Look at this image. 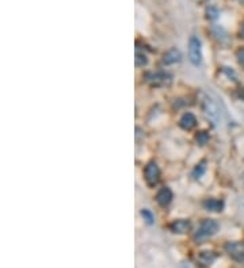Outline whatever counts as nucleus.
I'll return each instance as SVG.
<instances>
[{
	"label": "nucleus",
	"mask_w": 244,
	"mask_h": 268,
	"mask_svg": "<svg viewBox=\"0 0 244 268\" xmlns=\"http://www.w3.org/2000/svg\"><path fill=\"white\" fill-rule=\"evenodd\" d=\"M240 37L244 39V22L242 23V29H240Z\"/></svg>",
	"instance_id": "6ab92c4d"
},
{
	"label": "nucleus",
	"mask_w": 244,
	"mask_h": 268,
	"mask_svg": "<svg viewBox=\"0 0 244 268\" xmlns=\"http://www.w3.org/2000/svg\"><path fill=\"white\" fill-rule=\"evenodd\" d=\"M205 165H206V161H202L201 164H198V165L196 167V169H194V172H193V176H194L196 179L201 178L202 174H203V172H205V169H206Z\"/></svg>",
	"instance_id": "dca6fc26"
},
{
	"label": "nucleus",
	"mask_w": 244,
	"mask_h": 268,
	"mask_svg": "<svg viewBox=\"0 0 244 268\" xmlns=\"http://www.w3.org/2000/svg\"><path fill=\"white\" fill-rule=\"evenodd\" d=\"M202 206L205 207V210L213 211V213H220L224 209V202L221 199H216V198H209V199L203 200Z\"/></svg>",
	"instance_id": "9d476101"
},
{
	"label": "nucleus",
	"mask_w": 244,
	"mask_h": 268,
	"mask_svg": "<svg viewBox=\"0 0 244 268\" xmlns=\"http://www.w3.org/2000/svg\"><path fill=\"white\" fill-rule=\"evenodd\" d=\"M179 126L183 129V130H191L197 126V118L193 113H186L182 115V118L179 119Z\"/></svg>",
	"instance_id": "1a4fd4ad"
},
{
	"label": "nucleus",
	"mask_w": 244,
	"mask_h": 268,
	"mask_svg": "<svg viewBox=\"0 0 244 268\" xmlns=\"http://www.w3.org/2000/svg\"><path fill=\"white\" fill-rule=\"evenodd\" d=\"M196 141L200 144V145H205L207 141H209V133L202 130V132H198L196 136Z\"/></svg>",
	"instance_id": "4468645a"
},
{
	"label": "nucleus",
	"mask_w": 244,
	"mask_h": 268,
	"mask_svg": "<svg viewBox=\"0 0 244 268\" xmlns=\"http://www.w3.org/2000/svg\"><path fill=\"white\" fill-rule=\"evenodd\" d=\"M217 16H218V10L216 8V7L210 5V7L206 10V18L207 19H210V21H214V19H217Z\"/></svg>",
	"instance_id": "f3484780"
},
{
	"label": "nucleus",
	"mask_w": 244,
	"mask_h": 268,
	"mask_svg": "<svg viewBox=\"0 0 244 268\" xmlns=\"http://www.w3.org/2000/svg\"><path fill=\"white\" fill-rule=\"evenodd\" d=\"M156 200L163 207L170 205L171 200H172V191H171L170 187H162L156 194Z\"/></svg>",
	"instance_id": "6e6552de"
},
{
	"label": "nucleus",
	"mask_w": 244,
	"mask_h": 268,
	"mask_svg": "<svg viewBox=\"0 0 244 268\" xmlns=\"http://www.w3.org/2000/svg\"><path fill=\"white\" fill-rule=\"evenodd\" d=\"M214 260H216V255L213 252L203 251V252H201L198 255V262H200V264H202V266H205V267L210 266Z\"/></svg>",
	"instance_id": "f8f14e48"
},
{
	"label": "nucleus",
	"mask_w": 244,
	"mask_h": 268,
	"mask_svg": "<svg viewBox=\"0 0 244 268\" xmlns=\"http://www.w3.org/2000/svg\"><path fill=\"white\" fill-rule=\"evenodd\" d=\"M194 1H197V3H206L209 0H194Z\"/></svg>",
	"instance_id": "aec40b11"
},
{
	"label": "nucleus",
	"mask_w": 244,
	"mask_h": 268,
	"mask_svg": "<svg viewBox=\"0 0 244 268\" xmlns=\"http://www.w3.org/2000/svg\"><path fill=\"white\" fill-rule=\"evenodd\" d=\"M134 63H136V67H144V65H147L148 64V58L147 56L144 54V53L140 52V49L137 47V50H136V58H134Z\"/></svg>",
	"instance_id": "ddd939ff"
},
{
	"label": "nucleus",
	"mask_w": 244,
	"mask_h": 268,
	"mask_svg": "<svg viewBox=\"0 0 244 268\" xmlns=\"http://www.w3.org/2000/svg\"><path fill=\"white\" fill-rule=\"evenodd\" d=\"M189 58L194 65H200L202 61V45L200 38L193 36L189 41Z\"/></svg>",
	"instance_id": "20e7f679"
},
{
	"label": "nucleus",
	"mask_w": 244,
	"mask_h": 268,
	"mask_svg": "<svg viewBox=\"0 0 244 268\" xmlns=\"http://www.w3.org/2000/svg\"><path fill=\"white\" fill-rule=\"evenodd\" d=\"M145 81L148 83L151 87H168L172 81V77H171L170 74L167 72H163V71H158V72H148L144 76Z\"/></svg>",
	"instance_id": "f03ea898"
},
{
	"label": "nucleus",
	"mask_w": 244,
	"mask_h": 268,
	"mask_svg": "<svg viewBox=\"0 0 244 268\" xmlns=\"http://www.w3.org/2000/svg\"><path fill=\"white\" fill-rule=\"evenodd\" d=\"M144 178L149 187H155L160 178V169L155 161H149L144 168Z\"/></svg>",
	"instance_id": "39448f33"
},
{
	"label": "nucleus",
	"mask_w": 244,
	"mask_h": 268,
	"mask_svg": "<svg viewBox=\"0 0 244 268\" xmlns=\"http://www.w3.org/2000/svg\"><path fill=\"white\" fill-rule=\"evenodd\" d=\"M225 251L235 262L244 263V244H242V242H227Z\"/></svg>",
	"instance_id": "423d86ee"
},
{
	"label": "nucleus",
	"mask_w": 244,
	"mask_h": 268,
	"mask_svg": "<svg viewBox=\"0 0 244 268\" xmlns=\"http://www.w3.org/2000/svg\"><path fill=\"white\" fill-rule=\"evenodd\" d=\"M170 230L178 234H185L191 229V224L189 220H175L170 224Z\"/></svg>",
	"instance_id": "0eeeda50"
},
{
	"label": "nucleus",
	"mask_w": 244,
	"mask_h": 268,
	"mask_svg": "<svg viewBox=\"0 0 244 268\" xmlns=\"http://www.w3.org/2000/svg\"><path fill=\"white\" fill-rule=\"evenodd\" d=\"M181 58H182L181 52H179L178 49H175V47H172V49H170V50L163 56L162 63L164 64V65H171V64L179 63V61H181Z\"/></svg>",
	"instance_id": "9b49d317"
},
{
	"label": "nucleus",
	"mask_w": 244,
	"mask_h": 268,
	"mask_svg": "<svg viewBox=\"0 0 244 268\" xmlns=\"http://www.w3.org/2000/svg\"><path fill=\"white\" fill-rule=\"evenodd\" d=\"M140 214H141V217L144 218V221L147 222L148 225H152V224H154L155 217H154V214L151 213V211L147 210V209H143V210L140 211Z\"/></svg>",
	"instance_id": "2eb2a0df"
},
{
	"label": "nucleus",
	"mask_w": 244,
	"mask_h": 268,
	"mask_svg": "<svg viewBox=\"0 0 244 268\" xmlns=\"http://www.w3.org/2000/svg\"><path fill=\"white\" fill-rule=\"evenodd\" d=\"M201 106H202V110H203V113H205V115H206L207 118L214 123V125H217L218 119H220V111H218L217 105H216V103H214L209 96H206V95H202Z\"/></svg>",
	"instance_id": "7ed1b4c3"
},
{
	"label": "nucleus",
	"mask_w": 244,
	"mask_h": 268,
	"mask_svg": "<svg viewBox=\"0 0 244 268\" xmlns=\"http://www.w3.org/2000/svg\"><path fill=\"white\" fill-rule=\"evenodd\" d=\"M236 58H238V61H239L240 65H243L244 67V46L238 49V52H236Z\"/></svg>",
	"instance_id": "a211bd4d"
},
{
	"label": "nucleus",
	"mask_w": 244,
	"mask_h": 268,
	"mask_svg": "<svg viewBox=\"0 0 244 268\" xmlns=\"http://www.w3.org/2000/svg\"><path fill=\"white\" fill-rule=\"evenodd\" d=\"M218 230V224L214 220H203L200 224L198 229L194 233V240L196 241H203L209 237H212L213 234H216V231Z\"/></svg>",
	"instance_id": "f257e3e1"
}]
</instances>
